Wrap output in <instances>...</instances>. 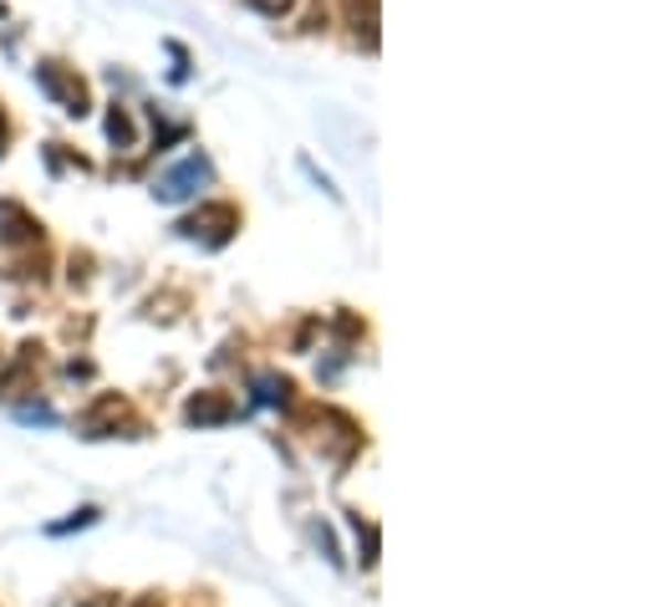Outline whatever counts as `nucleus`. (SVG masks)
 <instances>
[{
  "label": "nucleus",
  "instance_id": "f03ea898",
  "mask_svg": "<svg viewBox=\"0 0 657 607\" xmlns=\"http://www.w3.org/2000/svg\"><path fill=\"white\" fill-rule=\"evenodd\" d=\"M240 230V214L230 210V205H204L199 214H189V220H179V236L184 240H199L204 236V245H224V240Z\"/></svg>",
  "mask_w": 657,
  "mask_h": 607
},
{
  "label": "nucleus",
  "instance_id": "39448f33",
  "mask_svg": "<svg viewBox=\"0 0 657 607\" xmlns=\"http://www.w3.org/2000/svg\"><path fill=\"white\" fill-rule=\"evenodd\" d=\"M107 423H113V429H118V423H128V404H123V398H103V404H97L93 414H87V423H82V429H87V435H103Z\"/></svg>",
  "mask_w": 657,
  "mask_h": 607
},
{
  "label": "nucleus",
  "instance_id": "0eeeda50",
  "mask_svg": "<svg viewBox=\"0 0 657 607\" xmlns=\"http://www.w3.org/2000/svg\"><path fill=\"white\" fill-rule=\"evenodd\" d=\"M0 220H11V230H6V240H36L41 224L31 220L27 210H15V205H0Z\"/></svg>",
  "mask_w": 657,
  "mask_h": 607
},
{
  "label": "nucleus",
  "instance_id": "9b49d317",
  "mask_svg": "<svg viewBox=\"0 0 657 607\" xmlns=\"http://www.w3.org/2000/svg\"><path fill=\"white\" fill-rule=\"evenodd\" d=\"M0 154H6V118H0Z\"/></svg>",
  "mask_w": 657,
  "mask_h": 607
},
{
  "label": "nucleus",
  "instance_id": "1a4fd4ad",
  "mask_svg": "<svg viewBox=\"0 0 657 607\" xmlns=\"http://www.w3.org/2000/svg\"><path fill=\"white\" fill-rule=\"evenodd\" d=\"M290 384L286 378H261V404H286Z\"/></svg>",
  "mask_w": 657,
  "mask_h": 607
},
{
  "label": "nucleus",
  "instance_id": "9d476101",
  "mask_svg": "<svg viewBox=\"0 0 657 607\" xmlns=\"http://www.w3.org/2000/svg\"><path fill=\"white\" fill-rule=\"evenodd\" d=\"M245 6H255L261 15H271V21H280V15H290V6L296 0H245Z\"/></svg>",
  "mask_w": 657,
  "mask_h": 607
},
{
  "label": "nucleus",
  "instance_id": "423d86ee",
  "mask_svg": "<svg viewBox=\"0 0 657 607\" xmlns=\"http://www.w3.org/2000/svg\"><path fill=\"white\" fill-rule=\"evenodd\" d=\"M352 27H357V41L378 52V0H352Z\"/></svg>",
  "mask_w": 657,
  "mask_h": 607
},
{
  "label": "nucleus",
  "instance_id": "f257e3e1",
  "mask_svg": "<svg viewBox=\"0 0 657 607\" xmlns=\"http://www.w3.org/2000/svg\"><path fill=\"white\" fill-rule=\"evenodd\" d=\"M210 179H214L210 159H199V154H194V159L173 164V169H169V174H163V179H158V185H153V195L163 199V205H184V199H194L199 189L210 185Z\"/></svg>",
  "mask_w": 657,
  "mask_h": 607
},
{
  "label": "nucleus",
  "instance_id": "20e7f679",
  "mask_svg": "<svg viewBox=\"0 0 657 607\" xmlns=\"http://www.w3.org/2000/svg\"><path fill=\"white\" fill-rule=\"evenodd\" d=\"M235 414V404L224 394H199V398H189V409H184V419L189 423H224Z\"/></svg>",
  "mask_w": 657,
  "mask_h": 607
},
{
  "label": "nucleus",
  "instance_id": "7ed1b4c3",
  "mask_svg": "<svg viewBox=\"0 0 657 607\" xmlns=\"http://www.w3.org/2000/svg\"><path fill=\"white\" fill-rule=\"evenodd\" d=\"M36 82H41V87H46V93L56 97V103L66 107V113H72V118H82V113H87V87H82V82L72 77L66 66H56V62H41V66H36Z\"/></svg>",
  "mask_w": 657,
  "mask_h": 607
},
{
  "label": "nucleus",
  "instance_id": "f8f14e48",
  "mask_svg": "<svg viewBox=\"0 0 657 607\" xmlns=\"http://www.w3.org/2000/svg\"><path fill=\"white\" fill-rule=\"evenodd\" d=\"M138 607H158V597H144V603H138Z\"/></svg>",
  "mask_w": 657,
  "mask_h": 607
},
{
  "label": "nucleus",
  "instance_id": "6e6552de",
  "mask_svg": "<svg viewBox=\"0 0 657 607\" xmlns=\"http://www.w3.org/2000/svg\"><path fill=\"white\" fill-rule=\"evenodd\" d=\"M107 138H113L118 148H133V123H128V113H123V107H113V113H107Z\"/></svg>",
  "mask_w": 657,
  "mask_h": 607
}]
</instances>
